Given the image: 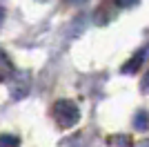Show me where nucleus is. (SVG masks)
<instances>
[{
  "mask_svg": "<svg viewBox=\"0 0 149 147\" xmlns=\"http://www.w3.org/2000/svg\"><path fill=\"white\" fill-rule=\"evenodd\" d=\"M51 118L56 120V125L60 129H69L80 120V109H78V105H76L74 100L60 98V100H56L54 107H51Z\"/></svg>",
  "mask_w": 149,
  "mask_h": 147,
  "instance_id": "obj_1",
  "label": "nucleus"
},
{
  "mask_svg": "<svg viewBox=\"0 0 149 147\" xmlns=\"http://www.w3.org/2000/svg\"><path fill=\"white\" fill-rule=\"evenodd\" d=\"M145 54H147V47L140 49V51H136V54H134L129 60H127L123 67H120V71L127 74V76H134V74H138V69L143 67V62H145Z\"/></svg>",
  "mask_w": 149,
  "mask_h": 147,
  "instance_id": "obj_2",
  "label": "nucleus"
},
{
  "mask_svg": "<svg viewBox=\"0 0 149 147\" xmlns=\"http://www.w3.org/2000/svg\"><path fill=\"white\" fill-rule=\"evenodd\" d=\"M11 76H13V62L9 60V56L0 49V83H7Z\"/></svg>",
  "mask_w": 149,
  "mask_h": 147,
  "instance_id": "obj_3",
  "label": "nucleus"
},
{
  "mask_svg": "<svg viewBox=\"0 0 149 147\" xmlns=\"http://www.w3.org/2000/svg\"><path fill=\"white\" fill-rule=\"evenodd\" d=\"M107 145L109 147H134V138L129 134H111V136H107Z\"/></svg>",
  "mask_w": 149,
  "mask_h": 147,
  "instance_id": "obj_4",
  "label": "nucleus"
},
{
  "mask_svg": "<svg viewBox=\"0 0 149 147\" xmlns=\"http://www.w3.org/2000/svg\"><path fill=\"white\" fill-rule=\"evenodd\" d=\"M134 127H136L138 132H147L149 129V111L138 109V114L134 116Z\"/></svg>",
  "mask_w": 149,
  "mask_h": 147,
  "instance_id": "obj_5",
  "label": "nucleus"
},
{
  "mask_svg": "<svg viewBox=\"0 0 149 147\" xmlns=\"http://www.w3.org/2000/svg\"><path fill=\"white\" fill-rule=\"evenodd\" d=\"M20 138L13 134H0V147H18Z\"/></svg>",
  "mask_w": 149,
  "mask_h": 147,
  "instance_id": "obj_6",
  "label": "nucleus"
},
{
  "mask_svg": "<svg viewBox=\"0 0 149 147\" xmlns=\"http://www.w3.org/2000/svg\"><path fill=\"white\" fill-rule=\"evenodd\" d=\"M113 2H116V7H120V9H127V7H134L138 0H113Z\"/></svg>",
  "mask_w": 149,
  "mask_h": 147,
  "instance_id": "obj_7",
  "label": "nucleus"
},
{
  "mask_svg": "<svg viewBox=\"0 0 149 147\" xmlns=\"http://www.w3.org/2000/svg\"><path fill=\"white\" fill-rule=\"evenodd\" d=\"M140 89H143V94H149V71L143 76V83H140Z\"/></svg>",
  "mask_w": 149,
  "mask_h": 147,
  "instance_id": "obj_8",
  "label": "nucleus"
},
{
  "mask_svg": "<svg viewBox=\"0 0 149 147\" xmlns=\"http://www.w3.org/2000/svg\"><path fill=\"white\" fill-rule=\"evenodd\" d=\"M2 20H5V9L0 7V27H2Z\"/></svg>",
  "mask_w": 149,
  "mask_h": 147,
  "instance_id": "obj_9",
  "label": "nucleus"
},
{
  "mask_svg": "<svg viewBox=\"0 0 149 147\" xmlns=\"http://www.w3.org/2000/svg\"><path fill=\"white\" fill-rule=\"evenodd\" d=\"M69 2H85V0H69Z\"/></svg>",
  "mask_w": 149,
  "mask_h": 147,
  "instance_id": "obj_10",
  "label": "nucleus"
}]
</instances>
